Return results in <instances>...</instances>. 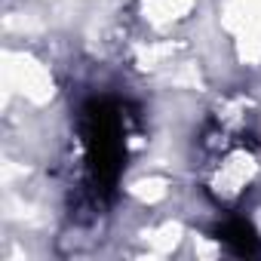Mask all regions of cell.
Returning <instances> with one entry per match:
<instances>
[{"instance_id":"6da1fadb","label":"cell","mask_w":261,"mask_h":261,"mask_svg":"<svg viewBox=\"0 0 261 261\" xmlns=\"http://www.w3.org/2000/svg\"><path fill=\"white\" fill-rule=\"evenodd\" d=\"M86 151H89V163L95 172V181H101L105 188H114L120 166H123V145H120V123L117 114L108 105H92L86 111Z\"/></svg>"},{"instance_id":"7a4b0ae2","label":"cell","mask_w":261,"mask_h":261,"mask_svg":"<svg viewBox=\"0 0 261 261\" xmlns=\"http://www.w3.org/2000/svg\"><path fill=\"white\" fill-rule=\"evenodd\" d=\"M218 240H221L230 252H237V255H255V252L261 249L258 233H255L252 224H246L243 218H233V221H227L224 227H218Z\"/></svg>"}]
</instances>
